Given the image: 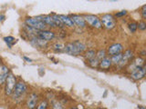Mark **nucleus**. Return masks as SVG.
Here are the masks:
<instances>
[{"label":"nucleus","mask_w":146,"mask_h":109,"mask_svg":"<svg viewBox=\"0 0 146 109\" xmlns=\"http://www.w3.org/2000/svg\"><path fill=\"white\" fill-rule=\"evenodd\" d=\"M87 50V45L81 40L77 39L72 42H68L64 45V52L73 56H78L84 54Z\"/></svg>","instance_id":"1"},{"label":"nucleus","mask_w":146,"mask_h":109,"mask_svg":"<svg viewBox=\"0 0 146 109\" xmlns=\"http://www.w3.org/2000/svg\"><path fill=\"white\" fill-rule=\"evenodd\" d=\"M27 85L23 80H18L16 85V87L14 89L11 95L12 99L14 101L19 102L22 99H24L27 93Z\"/></svg>","instance_id":"2"},{"label":"nucleus","mask_w":146,"mask_h":109,"mask_svg":"<svg viewBox=\"0 0 146 109\" xmlns=\"http://www.w3.org/2000/svg\"><path fill=\"white\" fill-rule=\"evenodd\" d=\"M25 25L29 26L33 28L41 31L44 29H48V26L45 23L42 21V16H27L24 20Z\"/></svg>","instance_id":"3"},{"label":"nucleus","mask_w":146,"mask_h":109,"mask_svg":"<svg viewBox=\"0 0 146 109\" xmlns=\"http://www.w3.org/2000/svg\"><path fill=\"white\" fill-rule=\"evenodd\" d=\"M17 83V76L14 75L12 72H10V74L8 75L7 81H6V83H5V85H4L5 95H6L7 97H11L13 91L16 87Z\"/></svg>","instance_id":"4"},{"label":"nucleus","mask_w":146,"mask_h":109,"mask_svg":"<svg viewBox=\"0 0 146 109\" xmlns=\"http://www.w3.org/2000/svg\"><path fill=\"white\" fill-rule=\"evenodd\" d=\"M83 16H84V19L86 21V24L89 26L92 27V28H94V29H98V30L102 29L103 27L102 20H100V17H99L98 16L85 15Z\"/></svg>","instance_id":"5"},{"label":"nucleus","mask_w":146,"mask_h":109,"mask_svg":"<svg viewBox=\"0 0 146 109\" xmlns=\"http://www.w3.org/2000/svg\"><path fill=\"white\" fill-rule=\"evenodd\" d=\"M100 20H102V26L105 29L112 30L113 28L116 27V25H117L116 18L114 17V16L111 15V14H104V15L100 17Z\"/></svg>","instance_id":"6"},{"label":"nucleus","mask_w":146,"mask_h":109,"mask_svg":"<svg viewBox=\"0 0 146 109\" xmlns=\"http://www.w3.org/2000/svg\"><path fill=\"white\" fill-rule=\"evenodd\" d=\"M143 66H145V59L143 58L141 56H137L132 59V60L126 66L125 68H126L127 72H129L131 74V73L133 72L136 68L141 67Z\"/></svg>","instance_id":"7"},{"label":"nucleus","mask_w":146,"mask_h":109,"mask_svg":"<svg viewBox=\"0 0 146 109\" xmlns=\"http://www.w3.org/2000/svg\"><path fill=\"white\" fill-rule=\"evenodd\" d=\"M134 58V53L131 49H126L124 52H122V59L120 64L117 66L119 68L122 69L123 67H126V66L129 64L132 59Z\"/></svg>","instance_id":"8"},{"label":"nucleus","mask_w":146,"mask_h":109,"mask_svg":"<svg viewBox=\"0 0 146 109\" xmlns=\"http://www.w3.org/2000/svg\"><path fill=\"white\" fill-rule=\"evenodd\" d=\"M38 95L36 92H31L27 95L26 106L29 109H36L38 103Z\"/></svg>","instance_id":"9"},{"label":"nucleus","mask_w":146,"mask_h":109,"mask_svg":"<svg viewBox=\"0 0 146 109\" xmlns=\"http://www.w3.org/2000/svg\"><path fill=\"white\" fill-rule=\"evenodd\" d=\"M106 50H107L108 56H114V54L122 53L123 50H124V47H123V45L121 43H113L111 45H110Z\"/></svg>","instance_id":"10"},{"label":"nucleus","mask_w":146,"mask_h":109,"mask_svg":"<svg viewBox=\"0 0 146 109\" xmlns=\"http://www.w3.org/2000/svg\"><path fill=\"white\" fill-rule=\"evenodd\" d=\"M38 36L41 39L47 41V42H51L52 40L56 38V33L51 29H44L38 31Z\"/></svg>","instance_id":"11"},{"label":"nucleus","mask_w":146,"mask_h":109,"mask_svg":"<svg viewBox=\"0 0 146 109\" xmlns=\"http://www.w3.org/2000/svg\"><path fill=\"white\" fill-rule=\"evenodd\" d=\"M130 76H131V78L134 81H139L144 78L146 76V66L136 68L133 72L131 73Z\"/></svg>","instance_id":"12"},{"label":"nucleus","mask_w":146,"mask_h":109,"mask_svg":"<svg viewBox=\"0 0 146 109\" xmlns=\"http://www.w3.org/2000/svg\"><path fill=\"white\" fill-rule=\"evenodd\" d=\"M30 41V43L32 45H34V47L36 48H46L48 47V42H47V41H45L43 39H41L40 37H38V35H34L32 36V37H30L29 39Z\"/></svg>","instance_id":"13"},{"label":"nucleus","mask_w":146,"mask_h":109,"mask_svg":"<svg viewBox=\"0 0 146 109\" xmlns=\"http://www.w3.org/2000/svg\"><path fill=\"white\" fill-rule=\"evenodd\" d=\"M10 74V69L6 65V64H2L0 66V86H4L6 83L7 78L8 75Z\"/></svg>","instance_id":"14"},{"label":"nucleus","mask_w":146,"mask_h":109,"mask_svg":"<svg viewBox=\"0 0 146 109\" xmlns=\"http://www.w3.org/2000/svg\"><path fill=\"white\" fill-rule=\"evenodd\" d=\"M70 17H71L73 23H74L75 26L79 27V28H85L87 26L86 21L84 19L83 16L78 15V14H73V15H70Z\"/></svg>","instance_id":"15"},{"label":"nucleus","mask_w":146,"mask_h":109,"mask_svg":"<svg viewBox=\"0 0 146 109\" xmlns=\"http://www.w3.org/2000/svg\"><path fill=\"white\" fill-rule=\"evenodd\" d=\"M112 66V62H111V59L109 56H107L106 57H104L103 59L100 61V64H99V67L100 70H110Z\"/></svg>","instance_id":"16"},{"label":"nucleus","mask_w":146,"mask_h":109,"mask_svg":"<svg viewBox=\"0 0 146 109\" xmlns=\"http://www.w3.org/2000/svg\"><path fill=\"white\" fill-rule=\"evenodd\" d=\"M59 17L63 23V25L65 27H70V28H73L75 27L74 23H73L70 16H66V15H59Z\"/></svg>","instance_id":"17"},{"label":"nucleus","mask_w":146,"mask_h":109,"mask_svg":"<svg viewBox=\"0 0 146 109\" xmlns=\"http://www.w3.org/2000/svg\"><path fill=\"white\" fill-rule=\"evenodd\" d=\"M41 16H42V21L47 25L48 27H50V28H57L56 24H55L51 15H44Z\"/></svg>","instance_id":"18"},{"label":"nucleus","mask_w":146,"mask_h":109,"mask_svg":"<svg viewBox=\"0 0 146 109\" xmlns=\"http://www.w3.org/2000/svg\"><path fill=\"white\" fill-rule=\"evenodd\" d=\"M50 15H51L53 17V20L55 22V24H56L57 28H59V29H65L66 28L63 25L60 17H59V15H57V14H50Z\"/></svg>","instance_id":"19"},{"label":"nucleus","mask_w":146,"mask_h":109,"mask_svg":"<svg viewBox=\"0 0 146 109\" xmlns=\"http://www.w3.org/2000/svg\"><path fill=\"white\" fill-rule=\"evenodd\" d=\"M3 40L5 41V43L7 45V47L9 49H11L13 45L17 43V39L14 37V36H11V35L5 36V37L3 38Z\"/></svg>","instance_id":"20"},{"label":"nucleus","mask_w":146,"mask_h":109,"mask_svg":"<svg viewBox=\"0 0 146 109\" xmlns=\"http://www.w3.org/2000/svg\"><path fill=\"white\" fill-rule=\"evenodd\" d=\"M96 50L94 49H88L86 50L85 53L83 54V56L85 58V60H90V59H92V58H95L96 57Z\"/></svg>","instance_id":"21"},{"label":"nucleus","mask_w":146,"mask_h":109,"mask_svg":"<svg viewBox=\"0 0 146 109\" xmlns=\"http://www.w3.org/2000/svg\"><path fill=\"white\" fill-rule=\"evenodd\" d=\"M111 59V62H112V66H118L120 62L121 61L122 59V53H120V54H114V56H110Z\"/></svg>","instance_id":"22"},{"label":"nucleus","mask_w":146,"mask_h":109,"mask_svg":"<svg viewBox=\"0 0 146 109\" xmlns=\"http://www.w3.org/2000/svg\"><path fill=\"white\" fill-rule=\"evenodd\" d=\"M87 65H88V66H90V68H98L99 67V64H100V60L97 58H92V59H90V60H87Z\"/></svg>","instance_id":"23"},{"label":"nucleus","mask_w":146,"mask_h":109,"mask_svg":"<svg viewBox=\"0 0 146 109\" xmlns=\"http://www.w3.org/2000/svg\"><path fill=\"white\" fill-rule=\"evenodd\" d=\"M108 56V54H107V50L106 49H102V48H100L99 49L97 52H96V57H97L99 60L100 61L102 59H103L104 57H106Z\"/></svg>","instance_id":"24"},{"label":"nucleus","mask_w":146,"mask_h":109,"mask_svg":"<svg viewBox=\"0 0 146 109\" xmlns=\"http://www.w3.org/2000/svg\"><path fill=\"white\" fill-rule=\"evenodd\" d=\"M128 29L131 34L136 33V31L138 30V23L137 22H130L128 24Z\"/></svg>","instance_id":"25"},{"label":"nucleus","mask_w":146,"mask_h":109,"mask_svg":"<svg viewBox=\"0 0 146 109\" xmlns=\"http://www.w3.org/2000/svg\"><path fill=\"white\" fill-rule=\"evenodd\" d=\"M48 102L47 99H42L38 103L36 109H48Z\"/></svg>","instance_id":"26"},{"label":"nucleus","mask_w":146,"mask_h":109,"mask_svg":"<svg viewBox=\"0 0 146 109\" xmlns=\"http://www.w3.org/2000/svg\"><path fill=\"white\" fill-rule=\"evenodd\" d=\"M53 50L55 52H64V45H62L61 43H55L53 45Z\"/></svg>","instance_id":"27"},{"label":"nucleus","mask_w":146,"mask_h":109,"mask_svg":"<svg viewBox=\"0 0 146 109\" xmlns=\"http://www.w3.org/2000/svg\"><path fill=\"white\" fill-rule=\"evenodd\" d=\"M127 14H128L127 10H121V11L116 12L113 16L115 18H122V17H124L125 16H127Z\"/></svg>","instance_id":"28"},{"label":"nucleus","mask_w":146,"mask_h":109,"mask_svg":"<svg viewBox=\"0 0 146 109\" xmlns=\"http://www.w3.org/2000/svg\"><path fill=\"white\" fill-rule=\"evenodd\" d=\"M138 29L140 31H145L146 30V21L141 20L138 23Z\"/></svg>","instance_id":"29"},{"label":"nucleus","mask_w":146,"mask_h":109,"mask_svg":"<svg viewBox=\"0 0 146 109\" xmlns=\"http://www.w3.org/2000/svg\"><path fill=\"white\" fill-rule=\"evenodd\" d=\"M140 14L143 20H146V5H143L140 9Z\"/></svg>","instance_id":"30"},{"label":"nucleus","mask_w":146,"mask_h":109,"mask_svg":"<svg viewBox=\"0 0 146 109\" xmlns=\"http://www.w3.org/2000/svg\"><path fill=\"white\" fill-rule=\"evenodd\" d=\"M52 109H64V108H63V106H61V104H60V103H58V102H54V103H53Z\"/></svg>","instance_id":"31"},{"label":"nucleus","mask_w":146,"mask_h":109,"mask_svg":"<svg viewBox=\"0 0 146 109\" xmlns=\"http://www.w3.org/2000/svg\"><path fill=\"white\" fill-rule=\"evenodd\" d=\"M23 59L27 62V63H32L33 62V60H32L31 58H29V57H27V56H23Z\"/></svg>","instance_id":"32"},{"label":"nucleus","mask_w":146,"mask_h":109,"mask_svg":"<svg viewBox=\"0 0 146 109\" xmlns=\"http://www.w3.org/2000/svg\"><path fill=\"white\" fill-rule=\"evenodd\" d=\"M5 19H6V16H5L4 14H1V15H0V23L4 21Z\"/></svg>","instance_id":"33"},{"label":"nucleus","mask_w":146,"mask_h":109,"mask_svg":"<svg viewBox=\"0 0 146 109\" xmlns=\"http://www.w3.org/2000/svg\"><path fill=\"white\" fill-rule=\"evenodd\" d=\"M138 109H146V108L143 106H138Z\"/></svg>","instance_id":"34"},{"label":"nucleus","mask_w":146,"mask_h":109,"mask_svg":"<svg viewBox=\"0 0 146 109\" xmlns=\"http://www.w3.org/2000/svg\"><path fill=\"white\" fill-rule=\"evenodd\" d=\"M1 65H2V62H1V58H0V66H1Z\"/></svg>","instance_id":"35"},{"label":"nucleus","mask_w":146,"mask_h":109,"mask_svg":"<svg viewBox=\"0 0 146 109\" xmlns=\"http://www.w3.org/2000/svg\"><path fill=\"white\" fill-rule=\"evenodd\" d=\"M97 109H106V108H103V107H99V108H97Z\"/></svg>","instance_id":"36"},{"label":"nucleus","mask_w":146,"mask_h":109,"mask_svg":"<svg viewBox=\"0 0 146 109\" xmlns=\"http://www.w3.org/2000/svg\"><path fill=\"white\" fill-rule=\"evenodd\" d=\"M70 109H78L77 107H71V108H70Z\"/></svg>","instance_id":"37"},{"label":"nucleus","mask_w":146,"mask_h":109,"mask_svg":"<svg viewBox=\"0 0 146 109\" xmlns=\"http://www.w3.org/2000/svg\"><path fill=\"white\" fill-rule=\"evenodd\" d=\"M111 1H113L114 2V1H117V0H111Z\"/></svg>","instance_id":"38"},{"label":"nucleus","mask_w":146,"mask_h":109,"mask_svg":"<svg viewBox=\"0 0 146 109\" xmlns=\"http://www.w3.org/2000/svg\"><path fill=\"white\" fill-rule=\"evenodd\" d=\"M86 109H92V108H86Z\"/></svg>","instance_id":"39"}]
</instances>
